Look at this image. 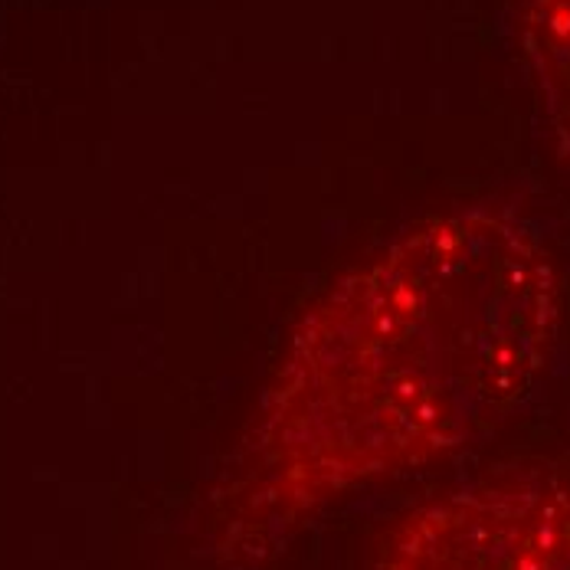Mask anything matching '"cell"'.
<instances>
[{
    "instance_id": "3",
    "label": "cell",
    "mask_w": 570,
    "mask_h": 570,
    "mask_svg": "<svg viewBox=\"0 0 570 570\" xmlns=\"http://www.w3.org/2000/svg\"><path fill=\"white\" fill-rule=\"evenodd\" d=\"M524 53L570 171V0H521Z\"/></svg>"
},
{
    "instance_id": "1",
    "label": "cell",
    "mask_w": 570,
    "mask_h": 570,
    "mask_svg": "<svg viewBox=\"0 0 570 570\" xmlns=\"http://www.w3.org/2000/svg\"><path fill=\"white\" fill-rule=\"evenodd\" d=\"M561 335L544 236L512 210L433 214L298 322L246 440L243 512L292 521L475 440L521 406Z\"/></svg>"
},
{
    "instance_id": "2",
    "label": "cell",
    "mask_w": 570,
    "mask_h": 570,
    "mask_svg": "<svg viewBox=\"0 0 570 570\" xmlns=\"http://www.w3.org/2000/svg\"><path fill=\"white\" fill-rule=\"evenodd\" d=\"M377 570H570V489L509 479L406 518Z\"/></svg>"
}]
</instances>
